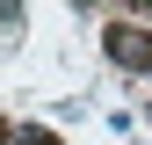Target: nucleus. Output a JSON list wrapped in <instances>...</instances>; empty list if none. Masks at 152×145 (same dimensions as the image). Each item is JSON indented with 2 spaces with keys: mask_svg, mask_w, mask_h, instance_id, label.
Masks as SVG:
<instances>
[{
  "mask_svg": "<svg viewBox=\"0 0 152 145\" xmlns=\"http://www.w3.org/2000/svg\"><path fill=\"white\" fill-rule=\"evenodd\" d=\"M102 44H109V58H116V65H130V72H152V29H130V22H116Z\"/></svg>",
  "mask_w": 152,
  "mask_h": 145,
  "instance_id": "nucleus-1",
  "label": "nucleus"
},
{
  "mask_svg": "<svg viewBox=\"0 0 152 145\" xmlns=\"http://www.w3.org/2000/svg\"><path fill=\"white\" fill-rule=\"evenodd\" d=\"M0 138H7V131H0Z\"/></svg>",
  "mask_w": 152,
  "mask_h": 145,
  "instance_id": "nucleus-4",
  "label": "nucleus"
},
{
  "mask_svg": "<svg viewBox=\"0 0 152 145\" xmlns=\"http://www.w3.org/2000/svg\"><path fill=\"white\" fill-rule=\"evenodd\" d=\"M15 145H58V138H51V131H36V123H29V131H15Z\"/></svg>",
  "mask_w": 152,
  "mask_h": 145,
  "instance_id": "nucleus-2",
  "label": "nucleus"
},
{
  "mask_svg": "<svg viewBox=\"0 0 152 145\" xmlns=\"http://www.w3.org/2000/svg\"><path fill=\"white\" fill-rule=\"evenodd\" d=\"M72 7H87V0H72Z\"/></svg>",
  "mask_w": 152,
  "mask_h": 145,
  "instance_id": "nucleus-3",
  "label": "nucleus"
}]
</instances>
